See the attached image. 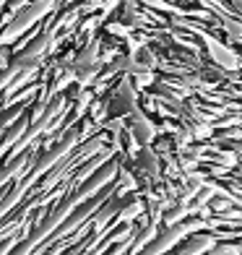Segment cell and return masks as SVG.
<instances>
[{
  "mask_svg": "<svg viewBox=\"0 0 242 255\" xmlns=\"http://www.w3.org/2000/svg\"><path fill=\"white\" fill-rule=\"evenodd\" d=\"M227 206H229L227 201H216V203H214V208H216V211H222V208H227Z\"/></svg>",
  "mask_w": 242,
  "mask_h": 255,
  "instance_id": "12",
  "label": "cell"
},
{
  "mask_svg": "<svg viewBox=\"0 0 242 255\" xmlns=\"http://www.w3.org/2000/svg\"><path fill=\"white\" fill-rule=\"evenodd\" d=\"M57 3H60V0H31L26 8H21L18 13H13V18L0 29V44H5V47L16 44L29 29L37 26L42 18H47L50 13H55Z\"/></svg>",
  "mask_w": 242,
  "mask_h": 255,
  "instance_id": "1",
  "label": "cell"
},
{
  "mask_svg": "<svg viewBox=\"0 0 242 255\" xmlns=\"http://www.w3.org/2000/svg\"><path fill=\"white\" fill-rule=\"evenodd\" d=\"M151 81H154V76L148 73V71H143V73L138 71V78H135V86H141V89H143V86H148V84H151Z\"/></svg>",
  "mask_w": 242,
  "mask_h": 255,
  "instance_id": "9",
  "label": "cell"
},
{
  "mask_svg": "<svg viewBox=\"0 0 242 255\" xmlns=\"http://www.w3.org/2000/svg\"><path fill=\"white\" fill-rule=\"evenodd\" d=\"M81 16H84V13H81V5H71L68 10H60V16L55 13V31L60 34L63 29H73Z\"/></svg>",
  "mask_w": 242,
  "mask_h": 255,
  "instance_id": "4",
  "label": "cell"
},
{
  "mask_svg": "<svg viewBox=\"0 0 242 255\" xmlns=\"http://www.w3.org/2000/svg\"><path fill=\"white\" fill-rule=\"evenodd\" d=\"M118 169H120V161H115V159L105 161V164H102V167L94 172V175H91L84 185H81V190H73L76 201L84 203V201H89V198H94V195H97L102 188H107L110 182L118 180Z\"/></svg>",
  "mask_w": 242,
  "mask_h": 255,
  "instance_id": "2",
  "label": "cell"
},
{
  "mask_svg": "<svg viewBox=\"0 0 242 255\" xmlns=\"http://www.w3.org/2000/svg\"><path fill=\"white\" fill-rule=\"evenodd\" d=\"M29 104H34V102H18V104H13V107H5L3 112H0V138H3V133L8 130V125H13L21 115L29 110Z\"/></svg>",
  "mask_w": 242,
  "mask_h": 255,
  "instance_id": "3",
  "label": "cell"
},
{
  "mask_svg": "<svg viewBox=\"0 0 242 255\" xmlns=\"http://www.w3.org/2000/svg\"><path fill=\"white\" fill-rule=\"evenodd\" d=\"M185 214H188V211H185L182 206H175L172 211H167V214H164V222H167V224H177V219H182Z\"/></svg>",
  "mask_w": 242,
  "mask_h": 255,
  "instance_id": "8",
  "label": "cell"
},
{
  "mask_svg": "<svg viewBox=\"0 0 242 255\" xmlns=\"http://www.w3.org/2000/svg\"><path fill=\"white\" fill-rule=\"evenodd\" d=\"M214 245V240L209 237V235H203V237H193L190 242H185V245L180 248V253L177 255H198V253H203V250H209Z\"/></svg>",
  "mask_w": 242,
  "mask_h": 255,
  "instance_id": "5",
  "label": "cell"
},
{
  "mask_svg": "<svg viewBox=\"0 0 242 255\" xmlns=\"http://www.w3.org/2000/svg\"><path fill=\"white\" fill-rule=\"evenodd\" d=\"M97 52H99V39H91L86 47L78 52V57H76V63H73V65H76V68H84V65L97 63V60H99V55H97Z\"/></svg>",
  "mask_w": 242,
  "mask_h": 255,
  "instance_id": "6",
  "label": "cell"
},
{
  "mask_svg": "<svg viewBox=\"0 0 242 255\" xmlns=\"http://www.w3.org/2000/svg\"><path fill=\"white\" fill-rule=\"evenodd\" d=\"M141 211H143V203L141 201H130V203H122L120 206V211H118V216H115V219H118V222H128L130 224Z\"/></svg>",
  "mask_w": 242,
  "mask_h": 255,
  "instance_id": "7",
  "label": "cell"
},
{
  "mask_svg": "<svg viewBox=\"0 0 242 255\" xmlns=\"http://www.w3.org/2000/svg\"><path fill=\"white\" fill-rule=\"evenodd\" d=\"M29 3H31V0H8V10H10V13H18V10L26 8Z\"/></svg>",
  "mask_w": 242,
  "mask_h": 255,
  "instance_id": "10",
  "label": "cell"
},
{
  "mask_svg": "<svg viewBox=\"0 0 242 255\" xmlns=\"http://www.w3.org/2000/svg\"><path fill=\"white\" fill-rule=\"evenodd\" d=\"M107 31L120 34V37H128V34H130V29H125V26H120V24H110V26H107Z\"/></svg>",
  "mask_w": 242,
  "mask_h": 255,
  "instance_id": "11",
  "label": "cell"
}]
</instances>
